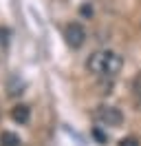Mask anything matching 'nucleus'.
<instances>
[{"label": "nucleus", "mask_w": 141, "mask_h": 146, "mask_svg": "<svg viewBox=\"0 0 141 146\" xmlns=\"http://www.w3.org/2000/svg\"><path fill=\"white\" fill-rule=\"evenodd\" d=\"M121 66H123L121 55L117 51H110V49H99L95 53H90V58L86 60L88 73H93L97 78H115L121 71Z\"/></svg>", "instance_id": "nucleus-1"}, {"label": "nucleus", "mask_w": 141, "mask_h": 146, "mask_svg": "<svg viewBox=\"0 0 141 146\" xmlns=\"http://www.w3.org/2000/svg\"><path fill=\"white\" fill-rule=\"evenodd\" d=\"M95 122H99L101 126H110V128H117L123 124V113L117 106H108V104H101L95 109Z\"/></svg>", "instance_id": "nucleus-2"}, {"label": "nucleus", "mask_w": 141, "mask_h": 146, "mask_svg": "<svg viewBox=\"0 0 141 146\" xmlns=\"http://www.w3.org/2000/svg\"><path fill=\"white\" fill-rule=\"evenodd\" d=\"M64 38H66L69 46L79 49V46L86 42V29L82 27L79 22H70V25H66V29H64Z\"/></svg>", "instance_id": "nucleus-3"}, {"label": "nucleus", "mask_w": 141, "mask_h": 146, "mask_svg": "<svg viewBox=\"0 0 141 146\" xmlns=\"http://www.w3.org/2000/svg\"><path fill=\"white\" fill-rule=\"evenodd\" d=\"M11 117H13V122H18V124H26V122L31 119V109H29L26 104H16V106L11 109Z\"/></svg>", "instance_id": "nucleus-4"}, {"label": "nucleus", "mask_w": 141, "mask_h": 146, "mask_svg": "<svg viewBox=\"0 0 141 146\" xmlns=\"http://www.w3.org/2000/svg\"><path fill=\"white\" fill-rule=\"evenodd\" d=\"M20 137L16 133H11V131H2L0 133V146H20Z\"/></svg>", "instance_id": "nucleus-5"}, {"label": "nucleus", "mask_w": 141, "mask_h": 146, "mask_svg": "<svg viewBox=\"0 0 141 146\" xmlns=\"http://www.w3.org/2000/svg\"><path fill=\"white\" fill-rule=\"evenodd\" d=\"M132 98H134V104L141 109V73H137L132 80Z\"/></svg>", "instance_id": "nucleus-6"}, {"label": "nucleus", "mask_w": 141, "mask_h": 146, "mask_svg": "<svg viewBox=\"0 0 141 146\" xmlns=\"http://www.w3.org/2000/svg\"><path fill=\"white\" fill-rule=\"evenodd\" d=\"M119 146H139V139L137 137H123V139H119Z\"/></svg>", "instance_id": "nucleus-7"}, {"label": "nucleus", "mask_w": 141, "mask_h": 146, "mask_svg": "<svg viewBox=\"0 0 141 146\" xmlns=\"http://www.w3.org/2000/svg\"><path fill=\"white\" fill-rule=\"evenodd\" d=\"M82 13H84V16H90V13H93V9H90L88 5H84V7H82Z\"/></svg>", "instance_id": "nucleus-8"}]
</instances>
